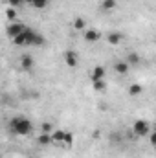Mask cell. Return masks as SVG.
Listing matches in <instances>:
<instances>
[{
    "label": "cell",
    "mask_w": 156,
    "mask_h": 158,
    "mask_svg": "<svg viewBox=\"0 0 156 158\" xmlns=\"http://www.w3.org/2000/svg\"><path fill=\"white\" fill-rule=\"evenodd\" d=\"M31 129H33L31 121H30L28 118H24V116H15V118L11 119V131H13L15 134H18V136L30 134Z\"/></svg>",
    "instance_id": "1"
},
{
    "label": "cell",
    "mask_w": 156,
    "mask_h": 158,
    "mask_svg": "<svg viewBox=\"0 0 156 158\" xmlns=\"http://www.w3.org/2000/svg\"><path fill=\"white\" fill-rule=\"evenodd\" d=\"M24 37H26V46H42L44 44V37L31 28L24 30Z\"/></svg>",
    "instance_id": "2"
},
{
    "label": "cell",
    "mask_w": 156,
    "mask_h": 158,
    "mask_svg": "<svg viewBox=\"0 0 156 158\" xmlns=\"http://www.w3.org/2000/svg\"><path fill=\"white\" fill-rule=\"evenodd\" d=\"M134 136H149L151 134V123L147 119H136L132 125Z\"/></svg>",
    "instance_id": "3"
},
{
    "label": "cell",
    "mask_w": 156,
    "mask_h": 158,
    "mask_svg": "<svg viewBox=\"0 0 156 158\" xmlns=\"http://www.w3.org/2000/svg\"><path fill=\"white\" fill-rule=\"evenodd\" d=\"M105 74H107V68H105L103 64H97V66H94V70L90 72V81H92V83L101 81V79H105Z\"/></svg>",
    "instance_id": "4"
},
{
    "label": "cell",
    "mask_w": 156,
    "mask_h": 158,
    "mask_svg": "<svg viewBox=\"0 0 156 158\" xmlns=\"http://www.w3.org/2000/svg\"><path fill=\"white\" fill-rule=\"evenodd\" d=\"M64 63H66V66H68V68H76V66H77V63H79L77 53H76L74 50H66V52H64Z\"/></svg>",
    "instance_id": "5"
},
{
    "label": "cell",
    "mask_w": 156,
    "mask_h": 158,
    "mask_svg": "<svg viewBox=\"0 0 156 158\" xmlns=\"http://www.w3.org/2000/svg\"><path fill=\"white\" fill-rule=\"evenodd\" d=\"M24 30H26V26H22V24H18V22H11V24L7 26V35L13 39V37H17V35H20V33H24Z\"/></svg>",
    "instance_id": "6"
},
{
    "label": "cell",
    "mask_w": 156,
    "mask_h": 158,
    "mask_svg": "<svg viewBox=\"0 0 156 158\" xmlns=\"http://www.w3.org/2000/svg\"><path fill=\"white\" fill-rule=\"evenodd\" d=\"M33 64H35V61H33V57H31L30 53H24V55L20 57V66H22V70H31Z\"/></svg>",
    "instance_id": "7"
},
{
    "label": "cell",
    "mask_w": 156,
    "mask_h": 158,
    "mask_svg": "<svg viewBox=\"0 0 156 158\" xmlns=\"http://www.w3.org/2000/svg\"><path fill=\"white\" fill-rule=\"evenodd\" d=\"M99 39H101V33L97 30H86L84 31V40L86 42H97Z\"/></svg>",
    "instance_id": "8"
},
{
    "label": "cell",
    "mask_w": 156,
    "mask_h": 158,
    "mask_svg": "<svg viewBox=\"0 0 156 158\" xmlns=\"http://www.w3.org/2000/svg\"><path fill=\"white\" fill-rule=\"evenodd\" d=\"M129 68H130V64L127 61H116L114 63V70H116L117 74H121V76H125L129 72Z\"/></svg>",
    "instance_id": "9"
},
{
    "label": "cell",
    "mask_w": 156,
    "mask_h": 158,
    "mask_svg": "<svg viewBox=\"0 0 156 158\" xmlns=\"http://www.w3.org/2000/svg\"><path fill=\"white\" fill-rule=\"evenodd\" d=\"M107 40H109V42H110L112 46H117V44H119V42L123 40V35H121L119 31H110V33L107 35Z\"/></svg>",
    "instance_id": "10"
},
{
    "label": "cell",
    "mask_w": 156,
    "mask_h": 158,
    "mask_svg": "<svg viewBox=\"0 0 156 158\" xmlns=\"http://www.w3.org/2000/svg\"><path fill=\"white\" fill-rule=\"evenodd\" d=\"M140 61H142V57H140V53H136V52H130V53L127 55V63H129L130 66L140 64Z\"/></svg>",
    "instance_id": "11"
},
{
    "label": "cell",
    "mask_w": 156,
    "mask_h": 158,
    "mask_svg": "<svg viewBox=\"0 0 156 158\" xmlns=\"http://www.w3.org/2000/svg\"><path fill=\"white\" fill-rule=\"evenodd\" d=\"M99 6H101L103 11H112V9H116L117 4H116V0H101Z\"/></svg>",
    "instance_id": "12"
},
{
    "label": "cell",
    "mask_w": 156,
    "mask_h": 158,
    "mask_svg": "<svg viewBox=\"0 0 156 158\" xmlns=\"http://www.w3.org/2000/svg\"><path fill=\"white\" fill-rule=\"evenodd\" d=\"M142 92H143V86L138 85V83H132V85L129 86V94H130V96H140Z\"/></svg>",
    "instance_id": "13"
},
{
    "label": "cell",
    "mask_w": 156,
    "mask_h": 158,
    "mask_svg": "<svg viewBox=\"0 0 156 158\" xmlns=\"http://www.w3.org/2000/svg\"><path fill=\"white\" fill-rule=\"evenodd\" d=\"M64 136H66V132H64V131H61V129L51 132V138H53V142H55V143H63Z\"/></svg>",
    "instance_id": "14"
},
{
    "label": "cell",
    "mask_w": 156,
    "mask_h": 158,
    "mask_svg": "<svg viewBox=\"0 0 156 158\" xmlns=\"http://www.w3.org/2000/svg\"><path fill=\"white\" fill-rule=\"evenodd\" d=\"M37 140H39L40 145H48V143H51V142H53V138H51V134H50V132H42Z\"/></svg>",
    "instance_id": "15"
},
{
    "label": "cell",
    "mask_w": 156,
    "mask_h": 158,
    "mask_svg": "<svg viewBox=\"0 0 156 158\" xmlns=\"http://www.w3.org/2000/svg\"><path fill=\"white\" fill-rule=\"evenodd\" d=\"M92 86H94V90L96 92H105L107 90V83L101 79V81H96V83H92Z\"/></svg>",
    "instance_id": "16"
},
{
    "label": "cell",
    "mask_w": 156,
    "mask_h": 158,
    "mask_svg": "<svg viewBox=\"0 0 156 158\" xmlns=\"http://www.w3.org/2000/svg\"><path fill=\"white\" fill-rule=\"evenodd\" d=\"M13 44L15 46H26V37H24V33H20V35H17V37H13Z\"/></svg>",
    "instance_id": "17"
},
{
    "label": "cell",
    "mask_w": 156,
    "mask_h": 158,
    "mask_svg": "<svg viewBox=\"0 0 156 158\" xmlns=\"http://www.w3.org/2000/svg\"><path fill=\"white\" fill-rule=\"evenodd\" d=\"M63 145H64V147H72V145H74V134H72V132H66V136H64V140H63Z\"/></svg>",
    "instance_id": "18"
},
{
    "label": "cell",
    "mask_w": 156,
    "mask_h": 158,
    "mask_svg": "<svg viewBox=\"0 0 156 158\" xmlns=\"http://www.w3.org/2000/svg\"><path fill=\"white\" fill-rule=\"evenodd\" d=\"M84 28H86V22H84V19L77 17V19L74 20V30H84Z\"/></svg>",
    "instance_id": "19"
},
{
    "label": "cell",
    "mask_w": 156,
    "mask_h": 158,
    "mask_svg": "<svg viewBox=\"0 0 156 158\" xmlns=\"http://www.w3.org/2000/svg\"><path fill=\"white\" fill-rule=\"evenodd\" d=\"M48 6V0H33V7L35 9H44Z\"/></svg>",
    "instance_id": "20"
},
{
    "label": "cell",
    "mask_w": 156,
    "mask_h": 158,
    "mask_svg": "<svg viewBox=\"0 0 156 158\" xmlns=\"http://www.w3.org/2000/svg\"><path fill=\"white\" fill-rule=\"evenodd\" d=\"M6 17H7L11 22H15V19H17V11H15V7H9V9L6 11Z\"/></svg>",
    "instance_id": "21"
},
{
    "label": "cell",
    "mask_w": 156,
    "mask_h": 158,
    "mask_svg": "<svg viewBox=\"0 0 156 158\" xmlns=\"http://www.w3.org/2000/svg\"><path fill=\"white\" fill-rule=\"evenodd\" d=\"M7 2H9L11 7H20V6L24 4V0H7Z\"/></svg>",
    "instance_id": "22"
},
{
    "label": "cell",
    "mask_w": 156,
    "mask_h": 158,
    "mask_svg": "<svg viewBox=\"0 0 156 158\" xmlns=\"http://www.w3.org/2000/svg\"><path fill=\"white\" fill-rule=\"evenodd\" d=\"M40 129H42V132H50L51 131V123H42Z\"/></svg>",
    "instance_id": "23"
},
{
    "label": "cell",
    "mask_w": 156,
    "mask_h": 158,
    "mask_svg": "<svg viewBox=\"0 0 156 158\" xmlns=\"http://www.w3.org/2000/svg\"><path fill=\"white\" fill-rule=\"evenodd\" d=\"M149 140H151V143H153V145L156 147V131H154V132H151V134H149Z\"/></svg>",
    "instance_id": "24"
},
{
    "label": "cell",
    "mask_w": 156,
    "mask_h": 158,
    "mask_svg": "<svg viewBox=\"0 0 156 158\" xmlns=\"http://www.w3.org/2000/svg\"><path fill=\"white\" fill-rule=\"evenodd\" d=\"M24 4H31L33 6V0H24Z\"/></svg>",
    "instance_id": "25"
},
{
    "label": "cell",
    "mask_w": 156,
    "mask_h": 158,
    "mask_svg": "<svg viewBox=\"0 0 156 158\" xmlns=\"http://www.w3.org/2000/svg\"><path fill=\"white\" fill-rule=\"evenodd\" d=\"M154 127H156V123H154Z\"/></svg>",
    "instance_id": "26"
}]
</instances>
